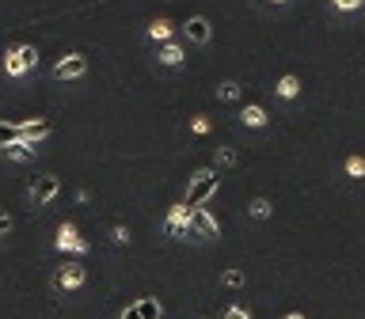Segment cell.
<instances>
[{
  "mask_svg": "<svg viewBox=\"0 0 365 319\" xmlns=\"http://www.w3.org/2000/svg\"><path fill=\"white\" fill-rule=\"evenodd\" d=\"M190 125H194V133H205V130H210V122H205V118H194Z\"/></svg>",
  "mask_w": 365,
  "mask_h": 319,
  "instance_id": "cell-27",
  "label": "cell"
},
{
  "mask_svg": "<svg viewBox=\"0 0 365 319\" xmlns=\"http://www.w3.org/2000/svg\"><path fill=\"white\" fill-rule=\"evenodd\" d=\"M57 190H61V182H57L53 175H34L27 194H31V202H34V205H46V202H53V198H57Z\"/></svg>",
  "mask_w": 365,
  "mask_h": 319,
  "instance_id": "cell-5",
  "label": "cell"
},
{
  "mask_svg": "<svg viewBox=\"0 0 365 319\" xmlns=\"http://www.w3.org/2000/svg\"><path fill=\"white\" fill-rule=\"evenodd\" d=\"M240 118H244V125H262V122H267V114H262V107H244Z\"/></svg>",
  "mask_w": 365,
  "mask_h": 319,
  "instance_id": "cell-17",
  "label": "cell"
},
{
  "mask_svg": "<svg viewBox=\"0 0 365 319\" xmlns=\"http://www.w3.org/2000/svg\"><path fill=\"white\" fill-rule=\"evenodd\" d=\"M137 312H141V319H160V300L145 296V300H137Z\"/></svg>",
  "mask_w": 365,
  "mask_h": 319,
  "instance_id": "cell-16",
  "label": "cell"
},
{
  "mask_svg": "<svg viewBox=\"0 0 365 319\" xmlns=\"http://www.w3.org/2000/svg\"><path fill=\"white\" fill-rule=\"evenodd\" d=\"M148 38L168 42V38H171V23H168V19H153V23H148Z\"/></svg>",
  "mask_w": 365,
  "mask_h": 319,
  "instance_id": "cell-13",
  "label": "cell"
},
{
  "mask_svg": "<svg viewBox=\"0 0 365 319\" xmlns=\"http://www.w3.org/2000/svg\"><path fill=\"white\" fill-rule=\"evenodd\" d=\"M240 95V84H221V99H236Z\"/></svg>",
  "mask_w": 365,
  "mask_h": 319,
  "instance_id": "cell-22",
  "label": "cell"
},
{
  "mask_svg": "<svg viewBox=\"0 0 365 319\" xmlns=\"http://www.w3.org/2000/svg\"><path fill=\"white\" fill-rule=\"evenodd\" d=\"M84 278H88V270L80 266V262H65V266H57L53 270V293H73V289H80L84 285Z\"/></svg>",
  "mask_w": 365,
  "mask_h": 319,
  "instance_id": "cell-2",
  "label": "cell"
},
{
  "mask_svg": "<svg viewBox=\"0 0 365 319\" xmlns=\"http://www.w3.org/2000/svg\"><path fill=\"white\" fill-rule=\"evenodd\" d=\"M160 65H168V68H175V65H182V46H175V42H168V46H160Z\"/></svg>",
  "mask_w": 365,
  "mask_h": 319,
  "instance_id": "cell-11",
  "label": "cell"
},
{
  "mask_svg": "<svg viewBox=\"0 0 365 319\" xmlns=\"http://www.w3.org/2000/svg\"><path fill=\"white\" fill-rule=\"evenodd\" d=\"M221 164H225V167L236 164V152H232V148H225V152H221Z\"/></svg>",
  "mask_w": 365,
  "mask_h": 319,
  "instance_id": "cell-28",
  "label": "cell"
},
{
  "mask_svg": "<svg viewBox=\"0 0 365 319\" xmlns=\"http://www.w3.org/2000/svg\"><path fill=\"white\" fill-rule=\"evenodd\" d=\"M38 65V53H34V46H16V50H8L4 57V73L8 76H23L27 68Z\"/></svg>",
  "mask_w": 365,
  "mask_h": 319,
  "instance_id": "cell-3",
  "label": "cell"
},
{
  "mask_svg": "<svg viewBox=\"0 0 365 319\" xmlns=\"http://www.w3.org/2000/svg\"><path fill=\"white\" fill-rule=\"evenodd\" d=\"M53 130V125L50 122H19V141H38V137H46V133H50Z\"/></svg>",
  "mask_w": 365,
  "mask_h": 319,
  "instance_id": "cell-9",
  "label": "cell"
},
{
  "mask_svg": "<svg viewBox=\"0 0 365 319\" xmlns=\"http://www.w3.org/2000/svg\"><path fill=\"white\" fill-rule=\"evenodd\" d=\"M217 182H221V179H217L213 167L194 171V175H190V187H187V202H182V205H187V209H198L205 198H213V194H217Z\"/></svg>",
  "mask_w": 365,
  "mask_h": 319,
  "instance_id": "cell-1",
  "label": "cell"
},
{
  "mask_svg": "<svg viewBox=\"0 0 365 319\" xmlns=\"http://www.w3.org/2000/svg\"><path fill=\"white\" fill-rule=\"evenodd\" d=\"M297 91H301V80H297V76H282V80H278V95H282V99H293Z\"/></svg>",
  "mask_w": 365,
  "mask_h": 319,
  "instance_id": "cell-15",
  "label": "cell"
},
{
  "mask_svg": "<svg viewBox=\"0 0 365 319\" xmlns=\"http://www.w3.org/2000/svg\"><path fill=\"white\" fill-rule=\"evenodd\" d=\"M187 38H190V42H198V46H205V42H210V23H205L202 16L187 19Z\"/></svg>",
  "mask_w": 365,
  "mask_h": 319,
  "instance_id": "cell-10",
  "label": "cell"
},
{
  "mask_svg": "<svg viewBox=\"0 0 365 319\" xmlns=\"http://www.w3.org/2000/svg\"><path fill=\"white\" fill-rule=\"evenodd\" d=\"M114 244H130V232H125V224L114 228Z\"/></svg>",
  "mask_w": 365,
  "mask_h": 319,
  "instance_id": "cell-24",
  "label": "cell"
},
{
  "mask_svg": "<svg viewBox=\"0 0 365 319\" xmlns=\"http://www.w3.org/2000/svg\"><path fill=\"white\" fill-rule=\"evenodd\" d=\"M225 319H251V315L244 312V308H236V304H232V308H225Z\"/></svg>",
  "mask_w": 365,
  "mask_h": 319,
  "instance_id": "cell-21",
  "label": "cell"
},
{
  "mask_svg": "<svg viewBox=\"0 0 365 319\" xmlns=\"http://www.w3.org/2000/svg\"><path fill=\"white\" fill-rule=\"evenodd\" d=\"M346 175H354V179L365 175V160H361V156H350V160H346Z\"/></svg>",
  "mask_w": 365,
  "mask_h": 319,
  "instance_id": "cell-19",
  "label": "cell"
},
{
  "mask_svg": "<svg viewBox=\"0 0 365 319\" xmlns=\"http://www.w3.org/2000/svg\"><path fill=\"white\" fill-rule=\"evenodd\" d=\"M19 141V122H0V148Z\"/></svg>",
  "mask_w": 365,
  "mask_h": 319,
  "instance_id": "cell-12",
  "label": "cell"
},
{
  "mask_svg": "<svg viewBox=\"0 0 365 319\" xmlns=\"http://www.w3.org/2000/svg\"><path fill=\"white\" fill-rule=\"evenodd\" d=\"M4 156H8V160H34V148H31L27 141H16V145L4 148Z\"/></svg>",
  "mask_w": 365,
  "mask_h": 319,
  "instance_id": "cell-14",
  "label": "cell"
},
{
  "mask_svg": "<svg viewBox=\"0 0 365 319\" xmlns=\"http://www.w3.org/2000/svg\"><path fill=\"white\" fill-rule=\"evenodd\" d=\"M122 319H141V312H137V300L130 304V308H125V312H122Z\"/></svg>",
  "mask_w": 365,
  "mask_h": 319,
  "instance_id": "cell-25",
  "label": "cell"
},
{
  "mask_svg": "<svg viewBox=\"0 0 365 319\" xmlns=\"http://www.w3.org/2000/svg\"><path fill=\"white\" fill-rule=\"evenodd\" d=\"M251 216L267 221V216H270V202H267V198H255V202H251Z\"/></svg>",
  "mask_w": 365,
  "mask_h": 319,
  "instance_id": "cell-18",
  "label": "cell"
},
{
  "mask_svg": "<svg viewBox=\"0 0 365 319\" xmlns=\"http://www.w3.org/2000/svg\"><path fill=\"white\" fill-rule=\"evenodd\" d=\"M57 247H61V251H88L84 239H76V228H73V224H61V228H57Z\"/></svg>",
  "mask_w": 365,
  "mask_h": 319,
  "instance_id": "cell-8",
  "label": "cell"
},
{
  "mask_svg": "<svg viewBox=\"0 0 365 319\" xmlns=\"http://www.w3.org/2000/svg\"><path fill=\"white\" fill-rule=\"evenodd\" d=\"M240 281H244V273H240V270H228V273H225V285H232V289H236Z\"/></svg>",
  "mask_w": 365,
  "mask_h": 319,
  "instance_id": "cell-23",
  "label": "cell"
},
{
  "mask_svg": "<svg viewBox=\"0 0 365 319\" xmlns=\"http://www.w3.org/2000/svg\"><path fill=\"white\" fill-rule=\"evenodd\" d=\"M190 236H202V239H217L221 236V228L217 221L205 209H190Z\"/></svg>",
  "mask_w": 365,
  "mask_h": 319,
  "instance_id": "cell-7",
  "label": "cell"
},
{
  "mask_svg": "<svg viewBox=\"0 0 365 319\" xmlns=\"http://www.w3.org/2000/svg\"><path fill=\"white\" fill-rule=\"evenodd\" d=\"M164 236H171V239H187L190 236V209H187V205H175V209L168 213Z\"/></svg>",
  "mask_w": 365,
  "mask_h": 319,
  "instance_id": "cell-4",
  "label": "cell"
},
{
  "mask_svg": "<svg viewBox=\"0 0 365 319\" xmlns=\"http://www.w3.org/2000/svg\"><path fill=\"white\" fill-rule=\"evenodd\" d=\"M361 4H365V0H331V8H335V11H354Z\"/></svg>",
  "mask_w": 365,
  "mask_h": 319,
  "instance_id": "cell-20",
  "label": "cell"
},
{
  "mask_svg": "<svg viewBox=\"0 0 365 319\" xmlns=\"http://www.w3.org/2000/svg\"><path fill=\"white\" fill-rule=\"evenodd\" d=\"M270 4H285V0H270Z\"/></svg>",
  "mask_w": 365,
  "mask_h": 319,
  "instance_id": "cell-30",
  "label": "cell"
},
{
  "mask_svg": "<svg viewBox=\"0 0 365 319\" xmlns=\"http://www.w3.org/2000/svg\"><path fill=\"white\" fill-rule=\"evenodd\" d=\"M4 232H11V216L0 213V236H4Z\"/></svg>",
  "mask_w": 365,
  "mask_h": 319,
  "instance_id": "cell-26",
  "label": "cell"
},
{
  "mask_svg": "<svg viewBox=\"0 0 365 319\" xmlns=\"http://www.w3.org/2000/svg\"><path fill=\"white\" fill-rule=\"evenodd\" d=\"M285 319H304V315H301V312H293V315H285Z\"/></svg>",
  "mask_w": 365,
  "mask_h": 319,
  "instance_id": "cell-29",
  "label": "cell"
},
{
  "mask_svg": "<svg viewBox=\"0 0 365 319\" xmlns=\"http://www.w3.org/2000/svg\"><path fill=\"white\" fill-rule=\"evenodd\" d=\"M84 73H88V57L84 53H68V57H61V61L53 65L57 80H73V76H84Z\"/></svg>",
  "mask_w": 365,
  "mask_h": 319,
  "instance_id": "cell-6",
  "label": "cell"
}]
</instances>
